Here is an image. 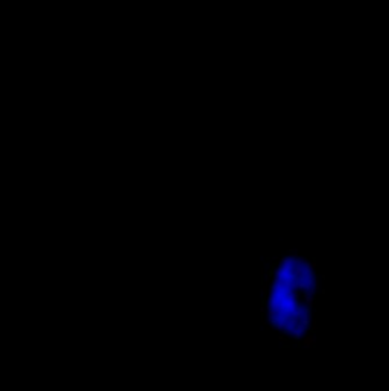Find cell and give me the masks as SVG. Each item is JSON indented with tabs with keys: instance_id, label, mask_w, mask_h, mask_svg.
<instances>
[{
	"instance_id": "7a4b0ae2",
	"label": "cell",
	"mask_w": 389,
	"mask_h": 391,
	"mask_svg": "<svg viewBox=\"0 0 389 391\" xmlns=\"http://www.w3.org/2000/svg\"><path fill=\"white\" fill-rule=\"evenodd\" d=\"M260 313H261V315H264V313H266V306H264V304H261V306H260Z\"/></svg>"
},
{
	"instance_id": "3957f363",
	"label": "cell",
	"mask_w": 389,
	"mask_h": 391,
	"mask_svg": "<svg viewBox=\"0 0 389 391\" xmlns=\"http://www.w3.org/2000/svg\"><path fill=\"white\" fill-rule=\"evenodd\" d=\"M278 339H280V341H281V343H286V341H287V339H286V336H284V335H278Z\"/></svg>"
},
{
	"instance_id": "6da1fadb",
	"label": "cell",
	"mask_w": 389,
	"mask_h": 391,
	"mask_svg": "<svg viewBox=\"0 0 389 391\" xmlns=\"http://www.w3.org/2000/svg\"><path fill=\"white\" fill-rule=\"evenodd\" d=\"M315 344H316V336L313 333H307L300 338V346L303 349H312V347H315Z\"/></svg>"
}]
</instances>
